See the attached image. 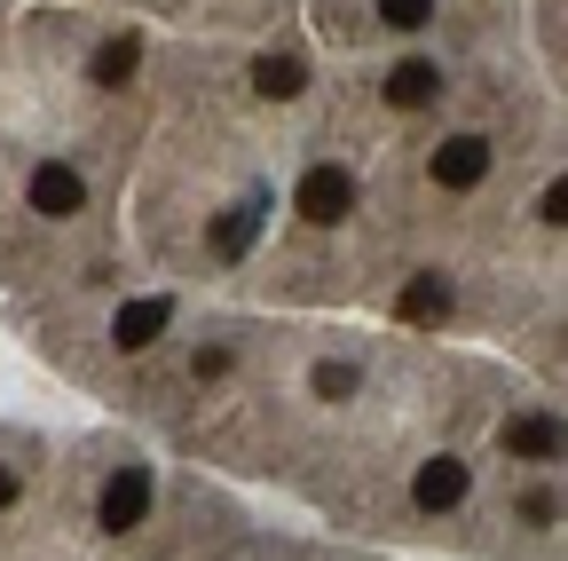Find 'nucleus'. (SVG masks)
I'll return each instance as SVG.
<instances>
[{
	"mask_svg": "<svg viewBox=\"0 0 568 561\" xmlns=\"http://www.w3.org/2000/svg\"><path fill=\"white\" fill-rule=\"evenodd\" d=\"M32 214H48V222L88 214V174L63 167V159H40V167H32Z\"/></svg>",
	"mask_w": 568,
	"mask_h": 561,
	"instance_id": "f257e3e1",
	"label": "nucleus"
},
{
	"mask_svg": "<svg viewBox=\"0 0 568 561\" xmlns=\"http://www.w3.org/2000/svg\"><path fill=\"white\" fill-rule=\"evenodd\" d=\"M142 514H151V467H119V474L103 482L95 522H103L111 538H126V530H142Z\"/></svg>",
	"mask_w": 568,
	"mask_h": 561,
	"instance_id": "f03ea898",
	"label": "nucleus"
},
{
	"mask_svg": "<svg viewBox=\"0 0 568 561\" xmlns=\"http://www.w3.org/2000/svg\"><path fill=\"white\" fill-rule=\"evenodd\" d=\"M466 490H474V467L466 459H426L410 474V507L418 514H450V507H466Z\"/></svg>",
	"mask_w": 568,
	"mask_h": 561,
	"instance_id": "7ed1b4c3",
	"label": "nucleus"
},
{
	"mask_svg": "<svg viewBox=\"0 0 568 561\" xmlns=\"http://www.w3.org/2000/svg\"><path fill=\"white\" fill-rule=\"evenodd\" d=\"M301 214H308L316 230L347 222V214H355V174H347V167H308V174H301Z\"/></svg>",
	"mask_w": 568,
	"mask_h": 561,
	"instance_id": "20e7f679",
	"label": "nucleus"
},
{
	"mask_svg": "<svg viewBox=\"0 0 568 561\" xmlns=\"http://www.w3.org/2000/svg\"><path fill=\"white\" fill-rule=\"evenodd\" d=\"M506 451L514 459H568V419H552V411H521V419H506Z\"/></svg>",
	"mask_w": 568,
	"mask_h": 561,
	"instance_id": "39448f33",
	"label": "nucleus"
},
{
	"mask_svg": "<svg viewBox=\"0 0 568 561\" xmlns=\"http://www.w3.org/2000/svg\"><path fill=\"white\" fill-rule=\"evenodd\" d=\"M489 174V143L481 134H450V143H435V182L443 190H474Z\"/></svg>",
	"mask_w": 568,
	"mask_h": 561,
	"instance_id": "423d86ee",
	"label": "nucleus"
},
{
	"mask_svg": "<svg viewBox=\"0 0 568 561\" xmlns=\"http://www.w3.org/2000/svg\"><path fill=\"white\" fill-rule=\"evenodd\" d=\"M261 214H268V190H253L245 206H230V214L213 222V253H222V261H245L253 238H261Z\"/></svg>",
	"mask_w": 568,
	"mask_h": 561,
	"instance_id": "0eeeda50",
	"label": "nucleus"
},
{
	"mask_svg": "<svg viewBox=\"0 0 568 561\" xmlns=\"http://www.w3.org/2000/svg\"><path fill=\"white\" fill-rule=\"evenodd\" d=\"M403 324H443L450 309H458V293H450V277H435V269H426V277H410V285H403Z\"/></svg>",
	"mask_w": 568,
	"mask_h": 561,
	"instance_id": "6e6552de",
	"label": "nucleus"
},
{
	"mask_svg": "<svg viewBox=\"0 0 568 561\" xmlns=\"http://www.w3.org/2000/svg\"><path fill=\"white\" fill-rule=\"evenodd\" d=\"M166 324H174V301H159V293H151V301H126V309H119L111 340H119V348H151Z\"/></svg>",
	"mask_w": 568,
	"mask_h": 561,
	"instance_id": "1a4fd4ad",
	"label": "nucleus"
},
{
	"mask_svg": "<svg viewBox=\"0 0 568 561\" xmlns=\"http://www.w3.org/2000/svg\"><path fill=\"white\" fill-rule=\"evenodd\" d=\"M134 72H142V32L103 40V48H95V63H88V80H95V88H126Z\"/></svg>",
	"mask_w": 568,
	"mask_h": 561,
	"instance_id": "9d476101",
	"label": "nucleus"
},
{
	"mask_svg": "<svg viewBox=\"0 0 568 561\" xmlns=\"http://www.w3.org/2000/svg\"><path fill=\"white\" fill-rule=\"evenodd\" d=\"M435 96H443V72H435V63H395V72H387V103H395V111H426Z\"/></svg>",
	"mask_w": 568,
	"mask_h": 561,
	"instance_id": "9b49d317",
	"label": "nucleus"
},
{
	"mask_svg": "<svg viewBox=\"0 0 568 561\" xmlns=\"http://www.w3.org/2000/svg\"><path fill=\"white\" fill-rule=\"evenodd\" d=\"M253 88H261L268 103H293V96L308 88V63H301V56H261V63H253Z\"/></svg>",
	"mask_w": 568,
	"mask_h": 561,
	"instance_id": "f8f14e48",
	"label": "nucleus"
},
{
	"mask_svg": "<svg viewBox=\"0 0 568 561\" xmlns=\"http://www.w3.org/2000/svg\"><path fill=\"white\" fill-rule=\"evenodd\" d=\"M426 17H435V0H379V24H395V32H418Z\"/></svg>",
	"mask_w": 568,
	"mask_h": 561,
	"instance_id": "ddd939ff",
	"label": "nucleus"
},
{
	"mask_svg": "<svg viewBox=\"0 0 568 561\" xmlns=\"http://www.w3.org/2000/svg\"><path fill=\"white\" fill-rule=\"evenodd\" d=\"M316 395H324V403L355 395V364H316Z\"/></svg>",
	"mask_w": 568,
	"mask_h": 561,
	"instance_id": "4468645a",
	"label": "nucleus"
},
{
	"mask_svg": "<svg viewBox=\"0 0 568 561\" xmlns=\"http://www.w3.org/2000/svg\"><path fill=\"white\" fill-rule=\"evenodd\" d=\"M521 522H560V490H521Z\"/></svg>",
	"mask_w": 568,
	"mask_h": 561,
	"instance_id": "2eb2a0df",
	"label": "nucleus"
},
{
	"mask_svg": "<svg viewBox=\"0 0 568 561\" xmlns=\"http://www.w3.org/2000/svg\"><path fill=\"white\" fill-rule=\"evenodd\" d=\"M537 214H545V222H552V230H568V174H560V182H552V190H545V206H537Z\"/></svg>",
	"mask_w": 568,
	"mask_h": 561,
	"instance_id": "dca6fc26",
	"label": "nucleus"
},
{
	"mask_svg": "<svg viewBox=\"0 0 568 561\" xmlns=\"http://www.w3.org/2000/svg\"><path fill=\"white\" fill-rule=\"evenodd\" d=\"M222 372H230V348L205 340V348H197V380H222Z\"/></svg>",
	"mask_w": 568,
	"mask_h": 561,
	"instance_id": "f3484780",
	"label": "nucleus"
},
{
	"mask_svg": "<svg viewBox=\"0 0 568 561\" xmlns=\"http://www.w3.org/2000/svg\"><path fill=\"white\" fill-rule=\"evenodd\" d=\"M17 490H24V482H17V467H0V514L17 507Z\"/></svg>",
	"mask_w": 568,
	"mask_h": 561,
	"instance_id": "a211bd4d",
	"label": "nucleus"
}]
</instances>
